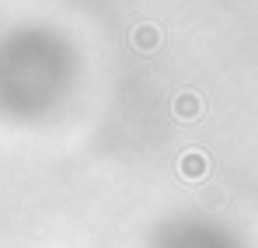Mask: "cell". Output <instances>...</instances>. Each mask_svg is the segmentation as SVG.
<instances>
[{"label": "cell", "instance_id": "obj_2", "mask_svg": "<svg viewBox=\"0 0 258 248\" xmlns=\"http://www.w3.org/2000/svg\"><path fill=\"white\" fill-rule=\"evenodd\" d=\"M203 94H196V91H178L171 98V116L178 123H196L199 116H203Z\"/></svg>", "mask_w": 258, "mask_h": 248}, {"label": "cell", "instance_id": "obj_3", "mask_svg": "<svg viewBox=\"0 0 258 248\" xmlns=\"http://www.w3.org/2000/svg\"><path fill=\"white\" fill-rule=\"evenodd\" d=\"M133 49L136 53H157L161 49V28L154 25V21H143V25H136L133 28Z\"/></svg>", "mask_w": 258, "mask_h": 248}, {"label": "cell", "instance_id": "obj_1", "mask_svg": "<svg viewBox=\"0 0 258 248\" xmlns=\"http://www.w3.org/2000/svg\"><path fill=\"white\" fill-rule=\"evenodd\" d=\"M178 175L185 182H203L210 175V158L199 151V147H188L181 158H178Z\"/></svg>", "mask_w": 258, "mask_h": 248}]
</instances>
